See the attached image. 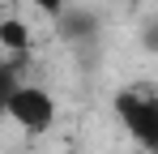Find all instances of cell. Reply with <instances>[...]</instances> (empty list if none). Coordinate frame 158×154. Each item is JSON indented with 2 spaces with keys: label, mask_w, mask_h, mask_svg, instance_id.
<instances>
[{
  "label": "cell",
  "mask_w": 158,
  "mask_h": 154,
  "mask_svg": "<svg viewBox=\"0 0 158 154\" xmlns=\"http://www.w3.org/2000/svg\"><path fill=\"white\" fill-rule=\"evenodd\" d=\"M115 111H120V120L128 124V133L145 146V150L158 146V103L150 99V94L120 90V94H115Z\"/></svg>",
  "instance_id": "obj_2"
},
{
  "label": "cell",
  "mask_w": 158,
  "mask_h": 154,
  "mask_svg": "<svg viewBox=\"0 0 158 154\" xmlns=\"http://www.w3.org/2000/svg\"><path fill=\"white\" fill-rule=\"evenodd\" d=\"M30 4H39L43 13H60V9H64V0H30Z\"/></svg>",
  "instance_id": "obj_6"
},
{
  "label": "cell",
  "mask_w": 158,
  "mask_h": 154,
  "mask_svg": "<svg viewBox=\"0 0 158 154\" xmlns=\"http://www.w3.org/2000/svg\"><path fill=\"white\" fill-rule=\"evenodd\" d=\"M0 43H4L9 51H26V47H30V30H26V22L4 17V22H0Z\"/></svg>",
  "instance_id": "obj_4"
},
{
  "label": "cell",
  "mask_w": 158,
  "mask_h": 154,
  "mask_svg": "<svg viewBox=\"0 0 158 154\" xmlns=\"http://www.w3.org/2000/svg\"><path fill=\"white\" fill-rule=\"evenodd\" d=\"M22 81V64L13 60V64H0V116H4V99H9V90Z\"/></svg>",
  "instance_id": "obj_5"
},
{
  "label": "cell",
  "mask_w": 158,
  "mask_h": 154,
  "mask_svg": "<svg viewBox=\"0 0 158 154\" xmlns=\"http://www.w3.org/2000/svg\"><path fill=\"white\" fill-rule=\"evenodd\" d=\"M4 116H13L17 124L26 128V133H47L56 120V103L47 90H39V86H13L9 90V99H4Z\"/></svg>",
  "instance_id": "obj_1"
},
{
  "label": "cell",
  "mask_w": 158,
  "mask_h": 154,
  "mask_svg": "<svg viewBox=\"0 0 158 154\" xmlns=\"http://www.w3.org/2000/svg\"><path fill=\"white\" fill-rule=\"evenodd\" d=\"M56 17H60V34H64V39H90V34L98 30V22H94L90 13H69V9H60Z\"/></svg>",
  "instance_id": "obj_3"
}]
</instances>
